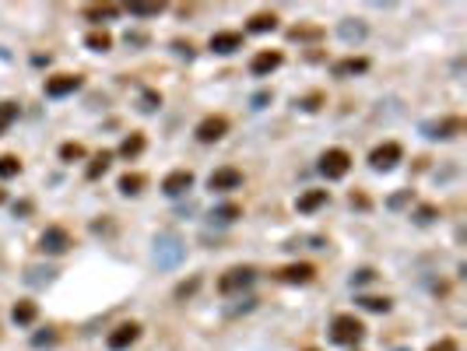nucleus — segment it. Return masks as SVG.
Segmentation results:
<instances>
[{
    "label": "nucleus",
    "instance_id": "obj_1",
    "mask_svg": "<svg viewBox=\"0 0 467 351\" xmlns=\"http://www.w3.org/2000/svg\"><path fill=\"white\" fill-rule=\"evenodd\" d=\"M366 337V327H362V319L355 313H341L334 316V324H331V341L337 344H359Z\"/></svg>",
    "mask_w": 467,
    "mask_h": 351
},
{
    "label": "nucleus",
    "instance_id": "obj_2",
    "mask_svg": "<svg viewBox=\"0 0 467 351\" xmlns=\"http://www.w3.org/2000/svg\"><path fill=\"white\" fill-rule=\"evenodd\" d=\"M348 169H352V155H348L344 148H327L324 155H320V172H324L327 180H344Z\"/></svg>",
    "mask_w": 467,
    "mask_h": 351
},
{
    "label": "nucleus",
    "instance_id": "obj_3",
    "mask_svg": "<svg viewBox=\"0 0 467 351\" xmlns=\"http://www.w3.org/2000/svg\"><path fill=\"white\" fill-rule=\"evenodd\" d=\"M253 281H256V271H253V267H232V271H225V274L218 278V291H221V295H236V291L250 288Z\"/></svg>",
    "mask_w": 467,
    "mask_h": 351
},
{
    "label": "nucleus",
    "instance_id": "obj_4",
    "mask_svg": "<svg viewBox=\"0 0 467 351\" xmlns=\"http://www.w3.org/2000/svg\"><path fill=\"white\" fill-rule=\"evenodd\" d=\"M404 158V148L397 141H387V144H379V148H372V155H369V165L376 169V172H390L397 162Z\"/></svg>",
    "mask_w": 467,
    "mask_h": 351
},
{
    "label": "nucleus",
    "instance_id": "obj_5",
    "mask_svg": "<svg viewBox=\"0 0 467 351\" xmlns=\"http://www.w3.org/2000/svg\"><path fill=\"white\" fill-rule=\"evenodd\" d=\"M39 250L43 253H49V256H60V253H67L71 250V232L67 228H60V225H49L43 236H39Z\"/></svg>",
    "mask_w": 467,
    "mask_h": 351
},
{
    "label": "nucleus",
    "instance_id": "obj_6",
    "mask_svg": "<svg viewBox=\"0 0 467 351\" xmlns=\"http://www.w3.org/2000/svg\"><path fill=\"white\" fill-rule=\"evenodd\" d=\"M158 250H155V260H158V267H176V263L183 260V253H187V246L176 239V236H158V243H155Z\"/></svg>",
    "mask_w": 467,
    "mask_h": 351
},
{
    "label": "nucleus",
    "instance_id": "obj_7",
    "mask_svg": "<svg viewBox=\"0 0 467 351\" xmlns=\"http://www.w3.org/2000/svg\"><path fill=\"white\" fill-rule=\"evenodd\" d=\"M239 186H243V172L232 169V165H221L208 176V190H215V193H228V190H239Z\"/></svg>",
    "mask_w": 467,
    "mask_h": 351
},
{
    "label": "nucleus",
    "instance_id": "obj_8",
    "mask_svg": "<svg viewBox=\"0 0 467 351\" xmlns=\"http://www.w3.org/2000/svg\"><path fill=\"white\" fill-rule=\"evenodd\" d=\"M225 134H228V120H225V116H204V120L197 123V141H204V144H215Z\"/></svg>",
    "mask_w": 467,
    "mask_h": 351
},
{
    "label": "nucleus",
    "instance_id": "obj_9",
    "mask_svg": "<svg viewBox=\"0 0 467 351\" xmlns=\"http://www.w3.org/2000/svg\"><path fill=\"white\" fill-rule=\"evenodd\" d=\"M274 278L285 281V285H309L316 278V267H313V263H288V267L274 271Z\"/></svg>",
    "mask_w": 467,
    "mask_h": 351
},
{
    "label": "nucleus",
    "instance_id": "obj_10",
    "mask_svg": "<svg viewBox=\"0 0 467 351\" xmlns=\"http://www.w3.org/2000/svg\"><path fill=\"white\" fill-rule=\"evenodd\" d=\"M190 186H193V172L190 169H176V172H169L165 180H162V193H169V197H180Z\"/></svg>",
    "mask_w": 467,
    "mask_h": 351
},
{
    "label": "nucleus",
    "instance_id": "obj_11",
    "mask_svg": "<svg viewBox=\"0 0 467 351\" xmlns=\"http://www.w3.org/2000/svg\"><path fill=\"white\" fill-rule=\"evenodd\" d=\"M137 337H141V327H137V324H120V327L106 337V344H109L112 351H123V348H130Z\"/></svg>",
    "mask_w": 467,
    "mask_h": 351
},
{
    "label": "nucleus",
    "instance_id": "obj_12",
    "mask_svg": "<svg viewBox=\"0 0 467 351\" xmlns=\"http://www.w3.org/2000/svg\"><path fill=\"white\" fill-rule=\"evenodd\" d=\"M281 67V53L278 49H260L256 56H253V64H250V71L256 74V77H267L271 71H278Z\"/></svg>",
    "mask_w": 467,
    "mask_h": 351
},
{
    "label": "nucleus",
    "instance_id": "obj_13",
    "mask_svg": "<svg viewBox=\"0 0 467 351\" xmlns=\"http://www.w3.org/2000/svg\"><path fill=\"white\" fill-rule=\"evenodd\" d=\"M77 88H81V77H77V74H56V77H49V81H46V95L60 99V95L77 92Z\"/></svg>",
    "mask_w": 467,
    "mask_h": 351
},
{
    "label": "nucleus",
    "instance_id": "obj_14",
    "mask_svg": "<svg viewBox=\"0 0 467 351\" xmlns=\"http://www.w3.org/2000/svg\"><path fill=\"white\" fill-rule=\"evenodd\" d=\"M464 130V120H457V116H446V120H435V123H425V137L440 141V137H453Z\"/></svg>",
    "mask_w": 467,
    "mask_h": 351
},
{
    "label": "nucleus",
    "instance_id": "obj_15",
    "mask_svg": "<svg viewBox=\"0 0 467 351\" xmlns=\"http://www.w3.org/2000/svg\"><path fill=\"white\" fill-rule=\"evenodd\" d=\"M215 53H236V49H243V32H215L211 36V43H208Z\"/></svg>",
    "mask_w": 467,
    "mask_h": 351
},
{
    "label": "nucleus",
    "instance_id": "obj_16",
    "mask_svg": "<svg viewBox=\"0 0 467 351\" xmlns=\"http://www.w3.org/2000/svg\"><path fill=\"white\" fill-rule=\"evenodd\" d=\"M327 200H331L327 190H306V193L296 200V211H299V215H313L316 208H324Z\"/></svg>",
    "mask_w": 467,
    "mask_h": 351
},
{
    "label": "nucleus",
    "instance_id": "obj_17",
    "mask_svg": "<svg viewBox=\"0 0 467 351\" xmlns=\"http://www.w3.org/2000/svg\"><path fill=\"white\" fill-rule=\"evenodd\" d=\"M366 71H369L366 56H348V60L334 64V77H355V74H366Z\"/></svg>",
    "mask_w": 467,
    "mask_h": 351
},
{
    "label": "nucleus",
    "instance_id": "obj_18",
    "mask_svg": "<svg viewBox=\"0 0 467 351\" xmlns=\"http://www.w3.org/2000/svg\"><path fill=\"white\" fill-rule=\"evenodd\" d=\"M116 14H120V4H88L84 8V18L95 21V25H102V21H109Z\"/></svg>",
    "mask_w": 467,
    "mask_h": 351
},
{
    "label": "nucleus",
    "instance_id": "obj_19",
    "mask_svg": "<svg viewBox=\"0 0 467 351\" xmlns=\"http://www.w3.org/2000/svg\"><path fill=\"white\" fill-rule=\"evenodd\" d=\"M341 39L344 43H359V39H366V25L362 21H355V18H348V21H341Z\"/></svg>",
    "mask_w": 467,
    "mask_h": 351
},
{
    "label": "nucleus",
    "instance_id": "obj_20",
    "mask_svg": "<svg viewBox=\"0 0 467 351\" xmlns=\"http://www.w3.org/2000/svg\"><path fill=\"white\" fill-rule=\"evenodd\" d=\"M274 28H278V18L271 14V11H260V14H253L250 18V32H274Z\"/></svg>",
    "mask_w": 467,
    "mask_h": 351
},
{
    "label": "nucleus",
    "instance_id": "obj_21",
    "mask_svg": "<svg viewBox=\"0 0 467 351\" xmlns=\"http://www.w3.org/2000/svg\"><path fill=\"white\" fill-rule=\"evenodd\" d=\"M11 316H14V324L28 327V324H36V316H39V309H36V302H18V306L11 309Z\"/></svg>",
    "mask_w": 467,
    "mask_h": 351
},
{
    "label": "nucleus",
    "instance_id": "obj_22",
    "mask_svg": "<svg viewBox=\"0 0 467 351\" xmlns=\"http://www.w3.org/2000/svg\"><path fill=\"white\" fill-rule=\"evenodd\" d=\"M84 46H88V49H95V53H106V49L112 46V36L106 32V28H95V32H88V36H84Z\"/></svg>",
    "mask_w": 467,
    "mask_h": 351
},
{
    "label": "nucleus",
    "instance_id": "obj_23",
    "mask_svg": "<svg viewBox=\"0 0 467 351\" xmlns=\"http://www.w3.org/2000/svg\"><path fill=\"white\" fill-rule=\"evenodd\" d=\"M239 215H243L239 204H221V208H215V211H211V221H218V225H232Z\"/></svg>",
    "mask_w": 467,
    "mask_h": 351
},
{
    "label": "nucleus",
    "instance_id": "obj_24",
    "mask_svg": "<svg viewBox=\"0 0 467 351\" xmlns=\"http://www.w3.org/2000/svg\"><path fill=\"white\" fill-rule=\"evenodd\" d=\"M144 176L141 172H127V176H120V193H127V197H134V193H141L144 190Z\"/></svg>",
    "mask_w": 467,
    "mask_h": 351
},
{
    "label": "nucleus",
    "instance_id": "obj_25",
    "mask_svg": "<svg viewBox=\"0 0 467 351\" xmlns=\"http://www.w3.org/2000/svg\"><path fill=\"white\" fill-rule=\"evenodd\" d=\"M320 36H324V28H320V25H296V28H288V39H291V43L320 39Z\"/></svg>",
    "mask_w": 467,
    "mask_h": 351
},
{
    "label": "nucleus",
    "instance_id": "obj_26",
    "mask_svg": "<svg viewBox=\"0 0 467 351\" xmlns=\"http://www.w3.org/2000/svg\"><path fill=\"white\" fill-rule=\"evenodd\" d=\"M141 152H144V134L123 137V144H120V155H123V158H134V155H141Z\"/></svg>",
    "mask_w": 467,
    "mask_h": 351
},
{
    "label": "nucleus",
    "instance_id": "obj_27",
    "mask_svg": "<svg viewBox=\"0 0 467 351\" xmlns=\"http://www.w3.org/2000/svg\"><path fill=\"white\" fill-rule=\"evenodd\" d=\"M109 162H112V152H99V155L92 158V165H88V172H84V176H88V180H99V176L109 169Z\"/></svg>",
    "mask_w": 467,
    "mask_h": 351
},
{
    "label": "nucleus",
    "instance_id": "obj_28",
    "mask_svg": "<svg viewBox=\"0 0 467 351\" xmlns=\"http://www.w3.org/2000/svg\"><path fill=\"white\" fill-rule=\"evenodd\" d=\"M18 172H21V162H18L14 155L0 158V180H11V176H18Z\"/></svg>",
    "mask_w": 467,
    "mask_h": 351
},
{
    "label": "nucleus",
    "instance_id": "obj_29",
    "mask_svg": "<svg viewBox=\"0 0 467 351\" xmlns=\"http://www.w3.org/2000/svg\"><path fill=\"white\" fill-rule=\"evenodd\" d=\"M362 302V309H369V313H387L390 309V299H379V295H366V299H359Z\"/></svg>",
    "mask_w": 467,
    "mask_h": 351
},
{
    "label": "nucleus",
    "instance_id": "obj_30",
    "mask_svg": "<svg viewBox=\"0 0 467 351\" xmlns=\"http://www.w3.org/2000/svg\"><path fill=\"white\" fill-rule=\"evenodd\" d=\"M14 116H18V106H11V102H0V134H4V130L14 123Z\"/></svg>",
    "mask_w": 467,
    "mask_h": 351
},
{
    "label": "nucleus",
    "instance_id": "obj_31",
    "mask_svg": "<svg viewBox=\"0 0 467 351\" xmlns=\"http://www.w3.org/2000/svg\"><path fill=\"white\" fill-rule=\"evenodd\" d=\"M127 11L137 18H155V14H162V4H130Z\"/></svg>",
    "mask_w": 467,
    "mask_h": 351
},
{
    "label": "nucleus",
    "instance_id": "obj_32",
    "mask_svg": "<svg viewBox=\"0 0 467 351\" xmlns=\"http://www.w3.org/2000/svg\"><path fill=\"white\" fill-rule=\"evenodd\" d=\"M60 158L64 162H77V158H84V148H81L77 141H71V144H64V148H60Z\"/></svg>",
    "mask_w": 467,
    "mask_h": 351
},
{
    "label": "nucleus",
    "instance_id": "obj_33",
    "mask_svg": "<svg viewBox=\"0 0 467 351\" xmlns=\"http://www.w3.org/2000/svg\"><path fill=\"white\" fill-rule=\"evenodd\" d=\"M158 106H162V95H158V92H144V95H141V112H155Z\"/></svg>",
    "mask_w": 467,
    "mask_h": 351
},
{
    "label": "nucleus",
    "instance_id": "obj_34",
    "mask_svg": "<svg viewBox=\"0 0 467 351\" xmlns=\"http://www.w3.org/2000/svg\"><path fill=\"white\" fill-rule=\"evenodd\" d=\"M299 106H302L306 112H316L320 106H324V95H320V92H313V95H306V99H299Z\"/></svg>",
    "mask_w": 467,
    "mask_h": 351
},
{
    "label": "nucleus",
    "instance_id": "obj_35",
    "mask_svg": "<svg viewBox=\"0 0 467 351\" xmlns=\"http://www.w3.org/2000/svg\"><path fill=\"white\" fill-rule=\"evenodd\" d=\"M435 215H440V211H435L432 204H425V208H418V211H415V221H418V225H429Z\"/></svg>",
    "mask_w": 467,
    "mask_h": 351
},
{
    "label": "nucleus",
    "instance_id": "obj_36",
    "mask_svg": "<svg viewBox=\"0 0 467 351\" xmlns=\"http://www.w3.org/2000/svg\"><path fill=\"white\" fill-rule=\"evenodd\" d=\"M197 285H200V278H190L187 285H180V288H176V299H187V295H193V291H197Z\"/></svg>",
    "mask_w": 467,
    "mask_h": 351
},
{
    "label": "nucleus",
    "instance_id": "obj_37",
    "mask_svg": "<svg viewBox=\"0 0 467 351\" xmlns=\"http://www.w3.org/2000/svg\"><path fill=\"white\" fill-rule=\"evenodd\" d=\"M32 344H36V348H49V344H56V330H46V334H36V337H32Z\"/></svg>",
    "mask_w": 467,
    "mask_h": 351
},
{
    "label": "nucleus",
    "instance_id": "obj_38",
    "mask_svg": "<svg viewBox=\"0 0 467 351\" xmlns=\"http://www.w3.org/2000/svg\"><path fill=\"white\" fill-rule=\"evenodd\" d=\"M429 351H460V348H457V341H453V337H443V341H435Z\"/></svg>",
    "mask_w": 467,
    "mask_h": 351
},
{
    "label": "nucleus",
    "instance_id": "obj_39",
    "mask_svg": "<svg viewBox=\"0 0 467 351\" xmlns=\"http://www.w3.org/2000/svg\"><path fill=\"white\" fill-rule=\"evenodd\" d=\"M372 278H376V271H369V267H362V271H359V274L352 278V285H366V281H372Z\"/></svg>",
    "mask_w": 467,
    "mask_h": 351
},
{
    "label": "nucleus",
    "instance_id": "obj_40",
    "mask_svg": "<svg viewBox=\"0 0 467 351\" xmlns=\"http://www.w3.org/2000/svg\"><path fill=\"white\" fill-rule=\"evenodd\" d=\"M407 200H411V190H404V193L390 197V208H400V204H407Z\"/></svg>",
    "mask_w": 467,
    "mask_h": 351
},
{
    "label": "nucleus",
    "instance_id": "obj_41",
    "mask_svg": "<svg viewBox=\"0 0 467 351\" xmlns=\"http://www.w3.org/2000/svg\"><path fill=\"white\" fill-rule=\"evenodd\" d=\"M172 46H176V53H180V56H187V60L193 56V46H190V43H172Z\"/></svg>",
    "mask_w": 467,
    "mask_h": 351
},
{
    "label": "nucleus",
    "instance_id": "obj_42",
    "mask_svg": "<svg viewBox=\"0 0 467 351\" xmlns=\"http://www.w3.org/2000/svg\"><path fill=\"white\" fill-rule=\"evenodd\" d=\"M144 43H148V39H144L141 32H127V46H144Z\"/></svg>",
    "mask_w": 467,
    "mask_h": 351
},
{
    "label": "nucleus",
    "instance_id": "obj_43",
    "mask_svg": "<svg viewBox=\"0 0 467 351\" xmlns=\"http://www.w3.org/2000/svg\"><path fill=\"white\" fill-rule=\"evenodd\" d=\"M0 204H4V190H0Z\"/></svg>",
    "mask_w": 467,
    "mask_h": 351
},
{
    "label": "nucleus",
    "instance_id": "obj_44",
    "mask_svg": "<svg viewBox=\"0 0 467 351\" xmlns=\"http://www.w3.org/2000/svg\"><path fill=\"white\" fill-rule=\"evenodd\" d=\"M309 351H316V348H309Z\"/></svg>",
    "mask_w": 467,
    "mask_h": 351
}]
</instances>
